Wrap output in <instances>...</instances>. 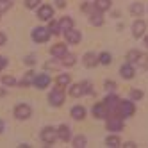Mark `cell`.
Segmentation results:
<instances>
[{
    "instance_id": "obj_1",
    "label": "cell",
    "mask_w": 148,
    "mask_h": 148,
    "mask_svg": "<svg viewBox=\"0 0 148 148\" xmlns=\"http://www.w3.org/2000/svg\"><path fill=\"white\" fill-rule=\"evenodd\" d=\"M64 98H66L64 89H62V86H59V84L48 95V102H50V105H54V107H61V105L64 103Z\"/></svg>"
},
{
    "instance_id": "obj_2",
    "label": "cell",
    "mask_w": 148,
    "mask_h": 148,
    "mask_svg": "<svg viewBox=\"0 0 148 148\" xmlns=\"http://www.w3.org/2000/svg\"><path fill=\"white\" fill-rule=\"evenodd\" d=\"M134 112H136L134 102H130V100H120L116 116H120V118H130V116H134Z\"/></svg>"
},
{
    "instance_id": "obj_3",
    "label": "cell",
    "mask_w": 148,
    "mask_h": 148,
    "mask_svg": "<svg viewBox=\"0 0 148 148\" xmlns=\"http://www.w3.org/2000/svg\"><path fill=\"white\" fill-rule=\"evenodd\" d=\"M57 139H59V134H57V130L54 127H45V129L41 130V141L45 143V146L54 145Z\"/></svg>"
},
{
    "instance_id": "obj_4",
    "label": "cell",
    "mask_w": 148,
    "mask_h": 148,
    "mask_svg": "<svg viewBox=\"0 0 148 148\" xmlns=\"http://www.w3.org/2000/svg\"><path fill=\"white\" fill-rule=\"evenodd\" d=\"M30 36H32V39L36 41V43H45V41H48V38L52 36V32L48 29H45V27H36Z\"/></svg>"
},
{
    "instance_id": "obj_5",
    "label": "cell",
    "mask_w": 148,
    "mask_h": 148,
    "mask_svg": "<svg viewBox=\"0 0 148 148\" xmlns=\"http://www.w3.org/2000/svg\"><path fill=\"white\" fill-rule=\"evenodd\" d=\"M107 130L111 132H121L123 130V118H120V116H109L107 118Z\"/></svg>"
},
{
    "instance_id": "obj_6",
    "label": "cell",
    "mask_w": 148,
    "mask_h": 148,
    "mask_svg": "<svg viewBox=\"0 0 148 148\" xmlns=\"http://www.w3.org/2000/svg\"><path fill=\"white\" fill-rule=\"evenodd\" d=\"M30 114H32V109H30V105H27V103H18L14 107L16 120H27V118H30Z\"/></svg>"
},
{
    "instance_id": "obj_7",
    "label": "cell",
    "mask_w": 148,
    "mask_h": 148,
    "mask_svg": "<svg viewBox=\"0 0 148 148\" xmlns=\"http://www.w3.org/2000/svg\"><path fill=\"white\" fill-rule=\"evenodd\" d=\"M103 102H105V107H107V111H109V116H114L116 112H118V105H120V98L118 97L109 95ZM109 116H107V118H109Z\"/></svg>"
},
{
    "instance_id": "obj_8",
    "label": "cell",
    "mask_w": 148,
    "mask_h": 148,
    "mask_svg": "<svg viewBox=\"0 0 148 148\" xmlns=\"http://www.w3.org/2000/svg\"><path fill=\"white\" fill-rule=\"evenodd\" d=\"M93 116L97 120H105L107 118L109 111H107V107H105V102H98V103L93 105Z\"/></svg>"
},
{
    "instance_id": "obj_9",
    "label": "cell",
    "mask_w": 148,
    "mask_h": 148,
    "mask_svg": "<svg viewBox=\"0 0 148 148\" xmlns=\"http://www.w3.org/2000/svg\"><path fill=\"white\" fill-rule=\"evenodd\" d=\"M52 16H54V7H52V5L45 4V5H41L38 9V18L43 20V22H50Z\"/></svg>"
},
{
    "instance_id": "obj_10",
    "label": "cell",
    "mask_w": 148,
    "mask_h": 148,
    "mask_svg": "<svg viewBox=\"0 0 148 148\" xmlns=\"http://www.w3.org/2000/svg\"><path fill=\"white\" fill-rule=\"evenodd\" d=\"M50 82H52V79H50L48 73H39V75L34 77V86H36L38 89H45V88H48Z\"/></svg>"
},
{
    "instance_id": "obj_11",
    "label": "cell",
    "mask_w": 148,
    "mask_h": 148,
    "mask_svg": "<svg viewBox=\"0 0 148 148\" xmlns=\"http://www.w3.org/2000/svg\"><path fill=\"white\" fill-rule=\"evenodd\" d=\"M64 38H66V41L68 43H71V45H77V43H80V39H82V34H80V30H75V29H70V30H66L64 32Z\"/></svg>"
},
{
    "instance_id": "obj_12",
    "label": "cell",
    "mask_w": 148,
    "mask_h": 148,
    "mask_svg": "<svg viewBox=\"0 0 148 148\" xmlns=\"http://www.w3.org/2000/svg\"><path fill=\"white\" fill-rule=\"evenodd\" d=\"M89 23L95 25V27H100L103 23V16H102V11H98L97 7L93 9V11H89Z\"/></svg>"
},
{
    "instance_id": "obj_13",
    "label": "cell",
    "mask_w": 148,
    "mask_h": 148,
    "mask_svg": "<svg viewBox=\"0 0 148 148\" xmlns=\"http://www.w3.org/2000/svg\"><path fill=\"white\" fill-rule=\"evenodd\" d=\"M145 30H146V23L143 22V20L134 22V25H132V36L134 38H141L145 34Z\"/></svg>"
},
{
    "instance_id": "obj_14",
    "label": "cell",
    "mask_w": 148,
    "mask_h": 148,
    "mask_svg": "<svg viewBox=\"0 0 148 148\" xmlns=\"http://www.w3.org/2000/svg\"><path fill=\"white\" fill-rule=\"evenodd\" d=\"M66 52H68V48H66V45H62V43H56L54 47L50 48V54L54 56L56 59H61L62 56L66 54Z\"/></svg>"
},
{
    "instance_id": "obj_15",
    "label": "cell",
    "mask_w": 148,
    "mask_h": 148,
    "mask_svg": "<svg viewBox=\"0 0 148 148\" xmlns=\"http://www.w3.org/2000/svg\"><path fill=\"white\" fill-rule=\"evenodd\" d=\"M98 64V56H95L93 52H88L86 56H84V66L86 68H95Z\"/></svg>"
},
{
    "instance_id": "obj_16",
    "label": "cell",
    "mask_w": 148,
    "mask_h": 148,
    "mask_svg": "<svg viewBox=\"0 0 148 148\" xmlns=\"http://www.w3.org/2000/svg\"><path fill=\"white\" fill-rule=\"evenodd\" d=\"M57 134H59V139H62V141H70L71 139V130H70V127L64 125V123L57 129Z\"/></svg>"
},
{
    "instance_id": "obj_17",
    "label": "cell",
    "mask_w": 148,
    "mask_h": 148,
    "mask_svg": "<svg viewBox=\"0 0 148 148\" xmlns=\"http://www.w3.org/2000/svg\"><path fill=\"white\" fill-rule=\"evenodd\" d=\"M84 116H86V109H84L82 105H75V107H71V118L73 120L80 121V120H84Z\"/></svg>"
},
{
    "instance_id": "obj_18",
    "label": "cell",
    "mask_w": 148,
    "mask_h": 148,
    "mask_svg": "<svg viewBox=\"0 0 148 148\" xmlns=\"http://www.w3.org/2000/svg\"><path fill=\"white\" fill-rule=\"evenodd\" d=\"M70 95L73 98H79V97H82V95H86V91H84V84L80 82V84H73V86L70 88Z\"/></svg>"
},
{
    "instance_id": "obj_19",
    "label": "cell",
    "mask_w": 148,
    "mask_h": 148,
    "mask_svg": "<svg viewBox=\"0 0 148 148\" xmlns=\"http://www.w3.org/2000/svg\"><path fill=\"white\" fill-rule=\"evenodd\" d=\"M73 27V20L70 16H62L59 20V29H61V32H66V30H70Z\"/></svg>"
},
{
    "instance_id": "obj_20",
    "label": "cell",
    "mask_w": 148,
    "mask_h": 148,
    "mask_svg": "<svg viewBox=\"0 0 148 148\" xmlns=\"http://www.w3.org/2000/svg\"><path fill=\"white\" fill-rule=\"evenodd\" d=\"M34 71H27L25 75H23V79L20 80V86L22 88H27V86H34Z\"/></svg>"
},
{
    "instance_id": "obj_21",
    "label": "cell",
    "mask_w": 148,
    "mask_h": 148,
    "mask_svg": "<svg viewBox=\"0 0 148 148\" xmlns=\"http://www.w3.org/2000/svg\"><path fill=\"white\" fill-rule=\"evenodd\" d=\"M75 62H77V56L75 54H68L66 52V54L61 57V64L62 66H73Z\"/></svg>"
},
{
    "instance_id": "obj_22",
    "label": "cell",
    "mask_w": 148,
    "mask_h": 148,
    "mask_svg": "<svg viewBox=\"0 0 148 148\" xmlns=\"http://www.w3.org/2000/svg\"><path fill=\"white\" fill-rule=\"evenodd\" d=\"M120 75H121L123 79H132V77H134V68H132L130 62L120 68Z\"/></svg>"
},
{
    "instance_id": "obj_23",
    "label": "cell",
    "mask_w": 148,
    "mask_h": 148,
    "mask_svg": "<svg viewBox=\"0 0 148 148\" xmlns=\"http://www.w3.org/2000/svg\"><path fill=\"white\" fill-rule=\"evenodd\" d=\"M95 7L98 9V11L105 13L111 9V0H95Z\"/></svg>"
},
{
    "instance_id": "obj_24",
    "label": "cell",
    "mask_w": 148,
    "mask_h": 148,
    "mask_svg": "<svg viewBox=\"0 0 148 148\" xmlns=\"http://www.w3.org/2000/svg\"><path fill=\"white\" fill-rule=\"evenodd\" d=\"M71 143H73V145H71L73 148H84V146L88 145V141H86V137H84V136H75Z\"/></svg>"
},
{
    "instance_id": "obj_25",
    "label": "cell",
    "mask_w": 148,
    "mask_h": 148,
    "mask_svg": "<svg viewBox=\"0 0 148 148\" xmlns=\"http://www.w3.org/2000/svg\"><path fill=\"white\" fill-rule=\"evenodd\" d=\"M143 11H145V7H143V4H141V2H134V4L130 5V13H132L134 16H141V14H143Z\"/></svg>"
},
{
    "instance_id": "obj_26",
    "label": "cell",
    "mask_w": 148,
    "mask_h": 148,
    "mask_svg": "<svg viewBox=\"0 0 148 148\" xmlns=\"http://www.w3.org/2000/svg\"><path fill=\"white\" fill-rule=\"evenodd\" d=\"M98 62H100V64H105V66L111 64V62H112L111 54H109V52H102V54L98 56Z\"/></svg>"
},
{
    "instance_id": "obj_27",
    "label": "cell",
    "mask_w": 148,
    "mask_h": 148,
    "mask_svg": "<svg viewBox=\"0 0 148 148\" xmlns=\"http://www.w3.org/2000/svg\"><path fill=\"white\" fill-rule=\"evenodd\" d=\"M139 57H141V52L139 50H130L129 54H127V61H129L130 64H132V62H137Z\"/></svg>"
},
{
    "instance_id": "obj_28",
    "label": "cell",
    "mask_w": 148,
    "mask_h": 148,
    "mask_svg": "<svg viewBox=\"0 0 148 148\" xmlns=\"http://www.w3.org/2000/svg\"><path fill=\"white\" fill-rule=\"evenodd\" d=\"M105 145L111 146V148H114V146H120L121 141H120V137H118V136H109L107 139H105Z\"/></svg>"
},
{
    "instance_id": "obj_29",
    "label": "cell",
    "mask_w": 148,
    "mask_h": 148,
    "mask_svg": "<svg viewBox=\"0 0 148 148\" xmlns=\"http://www.w3.org/2000/svg\"><path fill=\"white\" fill-rule=\"evenodd\" d=\"M57 84L62 86V88L68 86V84H70V75H68V73H61V75H57Z\"/></svg>"
},
{
    "instance_id": "obj_30",
    "label": "cell",
    "mask_w": 148,
    "mask_h": 148,
    "mask_svg": "<svg viewBox=\"0 0 148 148\" xmlns=\"http://www.w3.org/2000/svg\"><path fill=\"white\" fill-rule=\"evenodd\" d=\"M2 84H4L5 88H11V86H14V84H16V79L13 75H5V77H2Z\"/></svg>"
},
{
    "instance_id": "obj_31",
    "label": "cell",
    "mask_w": 148,
    "mask_h": 148,
    "mask_svg": "<svg viewBox=\"0 0 148 148\" xmlns=\"http://www.w3.org/2000/svg\"><path fill=\"white\" fill-rule=\"evenodd\" d=\"M48 30H50V32L54 34V36L61 34V29H59V22L56 23V22H52V20H50V25H48Z\"/></svg>"
},
{
    "instance_id": "obj_32",
    "label": "cell",
    "mask_w": 148,
    "mask_h": 148,
    "mask_svg": "<svg viewBox=\"0 0 148 148\" xmlns=\"http://www.w3.org/2000/svg\"><path fill=\"white\" fill-rule=\"evenodd\" d=\"M130 98H132V100H141V98H143V91L132 89V91H130Z\"/></svg>"
},
{
    "instance_id": "obj_33",
    "label": "cell",
    "mask_w": 148,
    "mask_h": 148,
    "mask_svg": "<svg viewBox=\"0 0 148 148\" xmlns=\"http://www.w3.org/2000/svg\"><path fill=\"white\" fill-rule=\"evenodd\" d=\"M39 2H41V0H25V7L27 9H34V7L39 5Z\"/></svg>"
},
{
    "instance_id": "obj_34",
    "label": "cell",
    "mask_w": 148,
    "mask_h": 148,
    "mask_svg": "<svg viewBox=\"0 0 148 148\" xmlns=\"http://www.w3.org/2000/svg\"><path fill=\"white\" fill-rule=\"evenodd\" d=\"M82 84H84V91H86V95H89V93H93V84H91L89 80H84Z\"/></svg>"
},
{
    "instance_id": "obj_35",
    "label": "cell",
    "mask_w": 148,
    "mask_h": 148,
    "mask_svg": "<svg viewBox=\"0 0 148 148\" xmlns=\"http://www.w3.org/2000/svg\"><path fill=\"white\" fill-rule=\"evenodd\" d=\"M25 64H29V66H32V64H36V57L30 54V56H27L25 57Z\"/></svg>"
},
{
    "instance_id": "obj_36",
    "label": "cell",
    "mask_w": 148,
    "mask_h": 148,
    "mask_svg": "<svg viewBox=\"0 0 148 148\" xmlns=\"http://www.w3.org/2000/svg\"><path fill=\"white\" fill-rule=\"evenodd\" d=\"M105 89H107V91H114L116 89V84L112 80H105Z\"/></svg>"
},
{
    "instance_id": "obj_37",
    "label": "cell",
    "mask_w": 148,
    "mask_h": 148,
    "mask_svg": "<svg viewBox=\"0 0 148 148\" xmlns=\"http://www.w3.org/2000/svg\"><path fill=\"white\" fill-rule=\"evenodd\" d=\"M5 66H7V59L4 56H0V70H4Z\"/></svg>"
},
{
    "instance_id": "obj_38",
    "label": "cell",
    "mask_w": 148,
    "mask_h": 148,
    "mask_svg": "<svg viewBox=\"0 0 148 148\" xmlns=\"http://www.w3.org/2000/svg\"><path fill=\"white\" fill-rule=\"evenodd\" d=\"M5 41H7L5 34H4V32H0V47H2V45H5Z\"/></svg>"
},
{
    "instance_id": "obj_39",
    "label": "cell",
    "mask_w": 148,
    "mask_h": 148,
    "mask_svg": "<svg viewBox=\"0 0 148 148\" xmlns=\"http://www.w3.org/2000/svg\"><path fill=\"white\" fill-rule=\"evenodd\" d=\"M56 5L57 7H66V0H56Z\"/></svg>"
},
{
    "instance_id": "obj_40",
    "label": "cell",
    "mask_w": 148,
    "mask_h": 148,
    "mask_svg": "<svg viewBox=\"0 0 148 148\" xmlns=\"http://www.w3.org/2000/svg\"><path fill=\"white\" fill-rule=\"evenodd\" d=\"M123 146H125V148H136V143H132V141H127Z\"/></svg>"
},
{
    "instance_id": "obj_41",
    "label": "cell",
    "mask_w": 148,
    "mask_h": 148,
    "mask_svg": "<svg viewBox=\"0 0 148 148\" xmlns=\"http://www.w3.org/2000/svg\"><path fill=\"white\" fill-rule=\"evenodd\" d=\"M4 129H5V123H4L2 120H0V134H2V132H4Z\"/></svg>"
},
{
    "instance_id": "obj_42",
    "label": "cell",
    "mask_w": 148,
    "mask_h": 148,
    "mask_svg": "<svg viewBox=\"0 0 148 148\" xmlns=\"http://www.w3.org/2000/svg\"><path fill=\"white\" fill-rule=\"evenodd\" d=\"M5 95V89H0V97H4Z\"/></svg>"
},
{
    "instance_id": "obj_43",
    "label": "cell",
    "mask_w": 148,
    "mask_h": 148,
    "mask_svg": "<svg viewBox=\"0 0 148 148\" xmlns=\"http://www.w3.org/2000/svg\"><path fill=\"white\" fill-rule=\"evenodd\" d=\"M145 45H146V48H148V36L145 38Z\"/></svg>"
},
{
    "instance_id": "obj_44",
    "label": "cell",
    "mask_w": 148,
    "mask_h": 148,
    "mask_svg": "<svg viewBox=\"0 0 148 148\" xmlns=\"http://www.w3.org/2000/svg\"><path fill=\"white\" fill-rule=\"evenodd\" d=\"M0 2H9V0H0Z\"/></svg>"
},
{
    "instance_id": "obj_45",
    "label": "cell",
    "mask_w": 148,
    "mask_h": 148,
    "mask_svg": "<svg viewBox=\"0 0 148 148\" xmlns=\"http://www.w3.org/2000/svg\"><path fill=\"white\" fill-rule=\"evenodd\" d=\"M0 16H2V9H0Z\"/></svg>"
}]
</instances>
